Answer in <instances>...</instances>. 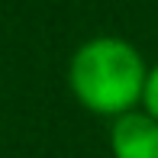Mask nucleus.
Here are the masks:
<instances>
[{
	"label": "nucleus",
	"instance_id": "2",
	"mask_svg": "<svg viewBox=\"0 0 158 158\" xmlns=\"http://www.w3.org/2000/svg\"><path fill=\"white\" fill-rule=\"evenodd\" d=\"M113 158H158V119L148 113H123L110 132Z\"/></svg>",
	"mask_w": 158,
	"mask_h": 158
},
{
	"label": "nucleus",
	"instance_id": "1",
	"mask_svg": "<svg viewBox=\"0 0 158 158\" xmlns=\"http://www.w3.org/2000/svg\"><path fill=\"white\" fill-rule=\"evenodd\" d=\"M145 64L139 52L123 39H90L71 58L68 81L74 97L94 113H116L123 116L142 100L145 90Z\"/></svg>",
	"mask_w": 158,
	"mask_h": 158
},
{
	"label": "nucleus",
	"instance_id": "3",
	"mask_svg": "<svg viewBox=\"0 0 158 158\" xmlns=\"http://www.w3.org/2000/svg\"><path fill=\"white\" fill-rule=\"evenodd\" d=\"M142 103H145L148 116L158 119V68H152L145 74V90H142Z\"/></svg>",
	"mask_w": 158,
	"mask_h": 158
}]
</instances>
